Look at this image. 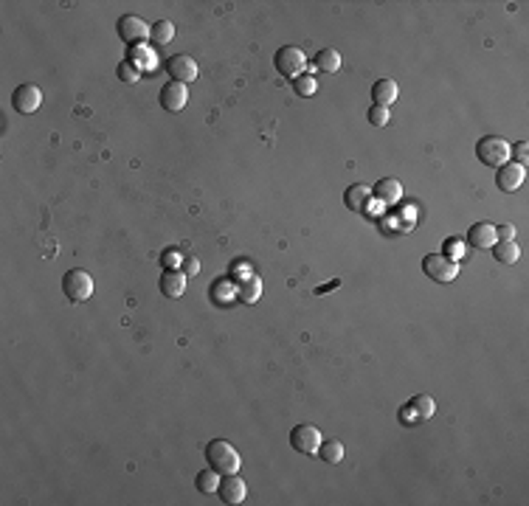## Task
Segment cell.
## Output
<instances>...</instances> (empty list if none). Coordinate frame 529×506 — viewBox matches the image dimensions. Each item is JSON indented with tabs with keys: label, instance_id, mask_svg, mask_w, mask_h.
<instances>
[{
	"label": "cell",
	"instance_id": "cell-31",
	"mask_svg": "<svg viewBox=\"0 0 529 506\" xmlns=\"http://www.w3.org/2000/svg\"><path fill=\"white\" fill-rule=\"evenodd\" d=\"M515 239V228L512 225H498L495 228V242H512Z\"/></svg>",
	"mask_w": 529,
	"mask_h": 506
},
{
	"label": "cell",
	"instance_id": "cell-27",
	"mask_svg": "<svg viewBox=\"0 0 529 506\" xmlns=\"http://www.w3.org/2000/svg\"><path fill=\"white\" fill-rule=\"evenodd\" d=\"M138 76H141V71H138V65H132L130 60H124V62L118 65V79H121V82H138Z\"/></svg>",
	"mask_w": 529,
	"mask_h": 506
},
{
	"label": "cell",
	"instance_id": "cell-30",
	"mask_svg": "<svg viewBox=\"0 0 529 506\" xmlns=\"http://www.w3.org/2000/svg\"><path fill=\"white\" fill-rule=\"evenodd\" d=\"M130 62H132V65L141 62V65H146V68H155V57H152V54H144V48H135Z\"/></svg>",
	"mask_w": 529,
	"mask_h": 506
},
{
	"label": "cell",
	"instance_id": "cell-21",
	"mask_svg": "<svg viewBox=\"0 0 529 506\" xmlns=\"http://www.w3.org/2000/svg\"><path fill=\"white\" fill-rule=\"evenodd\" d=\"M493 257H495V262H501V265H515L518 257H521V250H518L515 242H495V245H493Z\"/></svg>",
	"mask_w": 529,
	"mask_h": 506
},
{
	"label": "cell",
	"instance_id": "cell-4",
	"mask_svg": "<svg viewBox=\"0 0 529 506\" xmlns=\"http://www.w3.org/2000/svg\"><path fill=\"white\" fill-rule=\"evenodd\" d=\"M422 273L439 285H448L459 276V265L453 259H448L445 253H431V257L422 259Z\"/></svg>",
	"mask_w": 529,
	"mask_h": 506
},
{
	"label": "cell",
	"instance_id": "cell-10",
	"mask_svg": "<svg viewBox=\"0 0 529 506\" xmlns=\"http://www.w3.org/2000/svg\"><path fill=\"white\" fill-rule=\"evenodd\" d=\"M523 177H526V169L512 160V163L498 166V172H495V186H498L501 191L512 194V191H518V189L523 186Z\"/></svg>",
	"mask_w": 529,
	"mask_h": 506
},
{
	"label": "cell",
	"instance_id": "cell-7",
	"mask_svg": "<svg viewBox=\"0 0 529 506\" xmlns=\"http://www.w3.org/2000/svg\"><path fill=\"white\" fill-rule=\"evenodd\" d=\"M186 102H189V90H186V85L184 82H166L163 88H160V107L166 110V113H181L184 107H186Z\"/></svg>",
	"mask_w": 529,
	"mask_h": 506
},
{
	"label": "cell",
	"instance_id": "cell-26",
	"mask_svg": "<svg viewBox=\"0 0 529 506\" xmlns=\"http://www.w3.org/2000/svg\"><path fill=\"white\" fill-rule=\"evenodd\" d=\"M369 124H372V127H386V124H389V107L372 104V107H369Z\"/></svg>",
	"mask_w": 529,
	"mask_h": 506
},
{
	"label": "cell",
	"instance_id": "cell-33",
	"mask_svg": "<svg viewBox=\"0 0 529 506\" xmlns=\"http://www.w3.org/2000/svg\"><path fill=\"white\" fill-rule=\"evenodd\" d=\"M448 250H451V253H448V259H453V262L462 257V245H459V242H451V245H448Z\"/></svg>",
	"mask_w": 529,
	"mask_h": 506
},
{
	"label": "cell",
	"instance_id": "cell-1",
	"mask_svg": "<svg viewBox=\"0 0 529 506\" xmlns=\"http://www.w3.org/2000/svg\"><path fill=\"white\" fill-rule=\"evenodd\" d=\"M206 461H209V467L217 470L220 475H231V472H237L240 464H242L237 447L228 444L226 439H214V442H209V447H206Z\"/></svg>",
	"mask_w": 529,
	"mask_h": 506
},
{
	"label": "cell",
	"instance_id": "cell-18",
	"mask_svg": "<svg viewBox=\"0 0 529 506\" xmlns=\"http://www.w3.org/2000/svg\"><path fill=\"white\" fill-rule=\"evenodd\" d=\"M259 296H262V279L254 276V273L245 276V279L240 282V287H237V299H240L242 304H256Z\"/></svg>",
	"mask_w": 529,
	"mask_h": 506
},
{
	"label": "cell",
	"instance_id": "cell-9",
	"mask_svg": "<svg viewBox=\"0 0 529 506\" xmlns=\"http://www.w3.org/2000/svg\"><path fill=\"white\" fill-rule=\"evenodd\" d=\"M166 74L172 76V82H195L198 79V62L186 54H178V57H172L166 60Z\"/></svg>",
	"mask_w": 529,
	"mask_h": 506
},
{
	"label": "cell",
	"instance_id": "cell-12",
	"mask_svg": "<svg viewBox=\"0 0 529 506\" xmlns=\"http://www.w3.org/2000/svg\"><path fill=\"white\" fill-rule=\"evenodd\" d=\"M217 492H220V500H226V503L237 506V503H242V500H245V495H248V486H245V481H242V478H240L237 472H231V475L220 478V486H217Z\"/></svg>",
	"mask_w": 529,
	"mask_h": 506
},
{
	"label": "cell",
	"instance_id": "cell-23",
	"mask_svg": "<svg viewBox=\"0 0 529 506\" xmlns=\"http://www.w3.org/2000/svg\"><path fill=\"white\" fill-rule=\"evenodd\" d=\"M172 37H174V26H172L169 20H158V23H152V29H149V40H152L155 46H166V43H172Z\"/></svg>",
	"mask_w": 529,
	"mask_h": 506
},
{
	"label": "cell",
	"instance_id": "cell-20",
	"mask_svg": "<svg viewBox=\"0 0 529 506\" xmlns=\"http://www.w3.org/2000/svg\"><path fill=\"white\" fill-rule=\"evenodd\" d=\"M315 68H318L321 74H338V71H341V54H338L335 48H324V51H318V57H315Z\"/></svg>",
	"mask_w": 529,
	"mask_h": 506
},
{
	"label": "cell",
	"instance_id": "cell-16",
	"mask_svg": "<svg viewBox=\"0 0 529 506\" xmlns=\"http://www.w3.org/2000/svg\"><path fill=\"white\" fill-rule=\"evenodd\" d=\"M369 200H372V189L364 186V183L349 186L346 194H343V203H346L349 211H366V208H369Z\"/></svg>",
	"mask_w": 529,
	"mask_h": 506
},
{
	"label": "cell",
	"instance_id": "cell-28",
	"mask_svg": "<svg viewBox=\"0 0 529 506\" xmlns=\"http://www.w3.org/2000/svg\"><path fill=\"white\" fill-rule=\"evenodd\" d=\"M184 262V257L174 247H169V250H163V268L166 271H178V265Z\"/></svg>",
	"mask_w": 529,
	"mask_h": 506
},
{
	"label": "cell",
	"instance_id": "cell-25",
	"mask_svg": "<svg viewBox=\"0 0 529 506\" xmlns=\"http://www.w3.org/2000/svg\"><path fill=\"white\" fill-rule=\"evenodd\" d=\"M293 93H296V96H301V99H310V96L315 93V79H312L310 74L296 76V79H293Z\"/></svg>",
	"mask_w": 529,
	"mask_h": 506
},
{
	"label": "cell",
	"instance_id": "cell-3",
	"mask_svg": "<svg viewBox=\"0 0 529 506\" xmlns=\"http://www.w3.org/2000/svg\"><path fill=\"white\" fill-rule=\"evenodd\" d=\"M62 293L68 296V301H74V304H82V301H88L90 296H93V279H90V273L88 271H68L65 276H62Z\"/></svg>",
	"mask_w": 529,
	"mask_h": 506
},
{
	"label": "cell",
	"instance_id": "cell-2",
	"mask_svg": "<svg viewBox=\"0 0 529 506\" xmlns=\"http://www.w3.org/2000/svg\"><path fill=\"white\" fill-rule=\"evenodd\" d=\"M509 149L512 144L501 135H484L479 144H476V158L484 163V166H504L509 163Z\"/></svg>",
	"mask_w": 529,
	"mask_h": 506
},
{
	"label": "cell",
	"instance_id": "cell-29",
	"mask_svg": "<svg viewBox=\"0 0 529 506\" xmlns=\"http://www.w3.org/2000/svg\"><path fill=\"white\" fill-rule=\"evenodd\" d=\"M526 155H529V146H526L523 141H521V144H515V146L509 149V160L515 158V163H521V166L526 163Z\"/></svg>",
	"mask_w": 529,
	"mask_h": 506
},
{
	"label": "cell",
	"instance_id": "cell-13",
	"mask_svg": "<svg viewBox=\"0 0 529 506\" xmlns=\"http://www.w3.org/2000/svg\"><path fill=\"white\" fill-rule=\"evenodd\" d=\"M467 245L476 250H490L495 245V225L490 222H473L467 228Z\"/></svg>",
	"mask_w": 529,
	"mask_h": 506
},
{
	"label": "cell",
	"instance_id": "cell-24",
	"mask_svg": "<svg viewBox=\"0 0 529 506\" xmlns=\"http://www.w3.org/2000/svg\"><path fill=\"white\" fill-rule=\"evenodd\" d=\"M195 486L203 492V495H212V492H217V486H220V472L217 470H203V472H198V478H195Z\"/></svg>",
	"mask_w": 529,
	"mask_h": 506
},
{
	"label": "cell",
	"instance_id": "cell-11",
	"mask_svg": "<svg viewBox=\"0 0 529 506\" xmlns=\"http://www.w3.org/2000/svg\"><path fill=\"white\" fill-rule=\"evenodd\" d=\"M149 29L152 26H146L141 18H132V15H127V18L118 20V34H121V40L127 46H138V43L149 40Z\"/></svg>",
	"mask_w": 529,
	"mask_h": 506
},
{
	"label": "cell",
	"instance_id": "cell-5",
	"mask_svg": "<svg viewBox=\"0 0 529 506\" xmlns=\"http://www.w3.org/2000/svg\"><path fill=\"white\" fill-rule=\"evenodd\" d=\"M273 65H276V71H279L282 76L296 79V76H301V74H304V68H307V57H304V51H301V48H296V46H284V48H279V51H276Z\"/></svg>",
	"mask_w": 529,
	"mask_h": 506
},
{
	"label": "cell",
	"instance_id": "cell-15",
	"mask_svg": "<svg viewBox=\"0 0 529 506\" xmlns=\"http://www.w3.org/2000/svg\"><path fill=\"white\" fill-rule=\"evenodd\" d=\"M372 194L378 197V203L394 205V203H400V197H403V183H400L397 177H383V180H378V186L372 189Z\"/></svg>",
	"mask_w": 529,
	"mask_h": 506
},
{
	"label": "cell",
	"instance_id": "cell-8",
	"mask_svg": "<svg viewBox=\"0 0 529 506\" xmlns=\"http://www.w3.org/2000/svg\"><path fill=\"white\" fill-rule=\"evenodd\" d=\"M12 104H15L18 113L32 116V113H37L40 104H43V90H40L37 85H20V88L12 93Z\"/></svg>",
	"mask_w": 529,
	"mask_h": 506
},
{
	"label": "cell",
	"instance_id": "cell-6",
	"mask_svg": "<svg viewBox=\"0 0 529 506\" xmlns=\"http://www.w3.org/2000/svg\"><path fill=\"white\" fill-rule=\"evenodd\" d=\"M290 444L296 453L301 456H315L318 453V444H321V430L312 428V425H296L290 430Z\"/></svg>",
	"mask_w": 529,
	"mask_h": 506
},
{
	"label": "cell",
	"instance_id": "cell-32",
	"mask_svg": "<svg viewBox=\"0 0 529 506\" xmlns=\"http://www.w3.org/2000/svg\"><path fill=\"white\" fill-rule=\"evenodd\" d=\"M198 271H200V262H198L195 257H186V259H184V273L192 276V273H198Z\"/></svg>",
	"mask_w": 529,
	"mask_h": 506
},
{
	"label": "cell",
	"instance_id": "cell-17",
	"mask_svg": "<svg viewBox=\"0 0 529 506\" xmlns=\"http://www.w3.org/2000/svg\"><path fill=\"white\" fill-rule=\"evenodd\" d=\"M397 96H400V90H397V82H394V79H378V82L372 85V99H375V104H380V107H389L392 102H397Z\"/></svg>",
	"mask_w": 529,
	"mask_h": 506
},
{
	"label": "cell",
	"instance_id": "cell-19",
	"mask_svg": "<svg viewBox=\"0 0 529 506\" xmlns=\"http://www.w3.org/2000/svg\"><path fill=\"white\" fill-rule=\"evenodd\" d=\"M408 408H411L414 419L420 422V419H431V416H434L437 402H434V397H428V394H417V397L408 402Z\"/></svg>",
	"mask_w": 529,
	"mask_h": 506
},
{
	"label": "cell",
	"instance_id": "cell-22",
	"mask_svg": "<svg viewBox=\"0 0 529 506\" xmlns=\"http://www.w3.org/2000/svg\"><path fill=\"white\" fill-rule=\"evenodd\" d=\"M318 458L327 461V464H338L343 458V444L338 439H329V442H321L318 444Z\"/></svg>",
	"mask_w": 529,
	"mask_h": 506
},
{
	"label": "cell",
	"instance_id": "cell-14",
	"mask_svg": "<svg viewBox=\"0 0 529 506\" xmlns=\"http://www.w3.org/2000/svg\"><path fill=\"white\" fill-rule=\"evenodd\" d=\"M158 287H160L163 299H181L184 290H186V273L184 271H163Z\"/></svg>",
	"mask_w": 529,
	"mask_h": 506
}]
</instances>
